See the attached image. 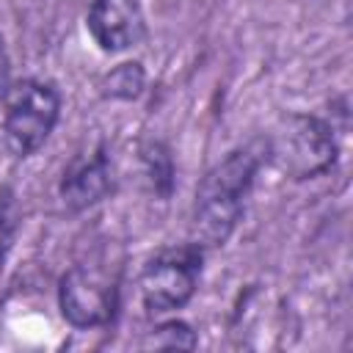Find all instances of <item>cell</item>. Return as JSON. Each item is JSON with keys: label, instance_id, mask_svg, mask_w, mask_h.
I'll return each instance as SVG.
<instances>
[{"label": "cell", "instance_id": "cell-1", "mask_svg": "<svg viewBox=\"0 0 353 353\" xmlns=\"http://www.w3.org/2000/svg\"><path fill=\"white\" fill-rule=\"evenodd\" d=\"M268 160V141L256 138L234 152H229L221 163H215L207 176L196 188L193 221H190V243L201 251L223 245L240 215L245 196L254 185L259 165Z\"/></svg>", "mask_w": 353, "mask_h": 353}, {"label": "cell", "instance_id": "cell-2", "mask_svg": "<svg viewBox=\"0 0 353 353\" xmlns=\"http://www.w3.org/2000/svg\"><path fill=\"white\" fill-rule=\"evenodd\" d=\"M61 116V94L50 80H22L8 88L3 110V141L14 157L41 149Z\"/></svg>", "mask_w": 353, "mask_h": 353}, {"label": "cell", "instance_id": "cell-3", "mask_svg": "<svg viewBox=\"0 0 353 353\" xmlns=\"http://www.w3.org/2000/svg\"><path fill=\"white\" fill-rule=\"evenodd\" d=\"M268 157H273L290 179H312L336 160L334 127L317 116H290L268 141Z\"/></svg>", "mask_w": 353, "mask_h": 353}, {"label": "cell", "instance_id": "cell-4", "mask_svg": "<svg viewBox=\"0 0 353 353\" xmlns=\"http://www.w3.org/2000/svg\"><path fill=\"white\" fill-rule=\"evenodd\" d=\"M201 259H204V251L196 243L171 245L154 254L146 262L138 281L143 306L154 314L182 309L199 287Z\"/></svg>", "mask_w": 353, "mask_h": 353}, {"label": "cell", "instance_id": "cell-5", "mask_svg": "<svg viewBox=\"0 0 353 353\" xmlns=\"http://www.w3.org/2000/svg\"><path fill=\"white\" fill-rule=\"evenodd\" d=\"M58 306L74 328H102L119 306V281L99 265H72L58 287Z\"/></svg>", "mask_w": 353, "mask_h": 353}, {"label": "cell", "instance_id": "cell-6", "mask_svg": "<svg viewBox=\"0 0 353 353\" xmlns=\"http://www.w3.org/2000/svg\"><path fill=\"white\" fill-rule=\"evenodd\" d=\"M85 25L91 39L105 52L130 50L146 33V22L138 0H94Z\"/></svg>", "mask_w": 353, "mask_h": 353}, {"label": "cell", "instance_id": "cell-7", "mask_svg": "<svg viewBox=\"0 0 353 353\" xmlns=\"http://www.w3.org/2000/svg\"><path fill=\"white\" fill-rule=\"evenodd\" d=\"M110 190H113V171H110V157L102 146L77 154L66 165L61 179V199L72 212L99 204Z\"/></svg>", "mask_w": 353, "mask_h": 353}, {"label": "cell", "instance_id": "cell-8", "mask_svg": "<svg viewBox=\"0 0 353 353\" xmlns=\"http://www.w3.org/2000/svg\"><path fill=\"white\" fill-rule=\"evenodd\" d=\"M141 163H143V174L149 179L152 190L165 199L174 185V163H171L168 149L160 141H149L141 149Z\"/></svg>", "mask_w": 353, "mask_h": 353}, {"label": "cell", "instance_id": "cell-9", "mask_svg": "<svg viewBox=\"0 0 353 353\" xmlns=\"http://www.w3.org/2000/svg\"><path fill=\"white\" fill-rule=\"evenodd\" d=\"M143 83H146V74H143L141 63H121L110 74H105L102 94L113 97V99H135V97H141Z\"/></svg>", "mask_w": 353, "mask_h": 353}, {"label": "cell", "instance_id": "cell-10", "mask_svg": "<svg viewBox=\"0 0 353 353\" xmlns=\"http://www.w3.org/2000/svg\"><path fill=\"white\" fill-rule=\"evenodd\" d=\"M143 347H196V334L182 320H168L143 339Z\"/></svg>", "mask_w": 353, "mask_h": 353}, {"label": "cell", "instance_id": "cell-11", "mask_svg": "<svg viewBox=\"0 0 353 353\" xmlns=\"http://www.w3.org/2000/svg\"><path fill=\"white\" fill-rule=\"evenodd\" d=\"M19 226V210H17V199L11 190H0V262L6 259L14 234Z\"/></svg>", "mask_w": 353, "mask_h": 353}, {"label": "cell", "instance_id": "cell-12", "mask_svg": "<svg viewBox=\"0 0 353 353\" xmlns=\"http://www.w3.org/2000/svg\"><path fill=\"white\" fill-rule=\"evenodd\" d=\"M8 88H11V61H8V52L3 47V39H0V105L6 102Z\"/></svg>", "mask_w": 353, "mask_h": 353}]
</instances>
